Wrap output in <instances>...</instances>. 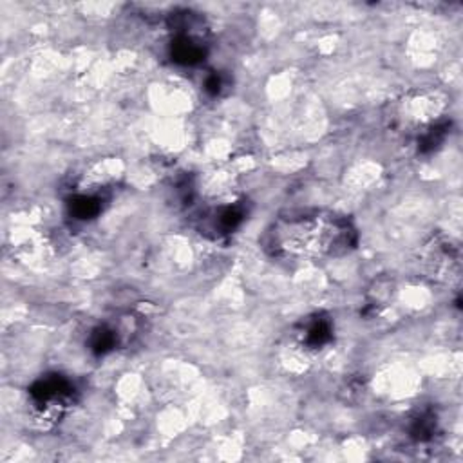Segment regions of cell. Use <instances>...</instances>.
<instances>
[{"mask_svg":"<svg viewBox=\"0 0 463 463\" xmlns=\"http://www.w3.org/2000/svg\"><path fill=\"white\" fill-rule=\"evenodd\" d=\"M329 324L324 320V318H313L306 327H304V333H302V338L307 345L311 347H318L322 345L327 338H329Z\"/></svg>","mask_w":463,"mask_h":463,"instance_id":"obj_4","label":"cell"},{"mask_svg":"<svg viewBox=\"0 0 463 463\" xmlns=\"http://www.w3.org/2000/svg\"><path fill=\"white\" fill-rule=\"evenodd\" d=\"M443 107V101H439L434 94L418 92L414 96H407L398 103L394 121L402 127L409 128H423L427 132L430 127L436 125L438 114Z\"/></svg>","mask_w":463,"mask_h":463,"instance_id":"obj_3","label":"cell"},{"mask_svg":"<svg viewBox=\"0 0 463 463\" xmlns=\"http://www.w3.org/2000/svg\"><path fill=\"white\" fill-rule=\"evenodd\" d=\"M74 387L58 374L38 380L31 389V405L42 421H56L72 403Z\"/></svg>","mask_w":463,"mask_h":463,"instance_id":"obj_2","label":"cell"},{"mask_svg":"<svg viewBox=\"0 0 463 463\" xmlns=\"http://www.w3.org/2000/svg\"><path fill=\"white\" fill-rule=\"evenodd\" d=\"M354 242V230L345 217L331 212H291L268 230L269 251L282 259H320L340 255Z\"/></svg>","mask_w":463,"mask_h":463,"instance_id":"obj_1","label":"cell"}]
</instances>
